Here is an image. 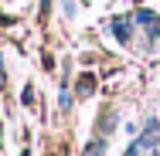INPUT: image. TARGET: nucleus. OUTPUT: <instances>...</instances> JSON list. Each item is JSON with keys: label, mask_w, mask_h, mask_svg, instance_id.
Listing matches in <instances>:
<instances>
[{"label": "nucleus", "mask_w": 160, "mask_h": 156, "mask_svg": "<svg viewBox=\"0 0 160 156\" xmlns=\"http://www.w3.org/2000/svg\"><path fill=\"white\" fill-rule=\"evenodd\" d=\"M112 34H116V41H129L133 21H129V17H116V21H112Z\"/></svg>", "instance_id": "nucleus-1"}, {"label": "nucleus", "mask_w": 160, "mask_h": 156, "mask_svg": "<svg viewBox=\"0 0 160 156\" xmlns=\"http://www.w3.org/2000/svg\"><path fill=\"white\" fill-rule=\"evenodd\" d=\"M102 153H106V139H96V143L85 149V156H102Z\"/></svg>", "instance_id": "nucleus-2"}, {"label": "nucleus", "mask_w": 160, "mask_h": 156, "mask_svg": "<svg viewBox=\"0 0 160 156\" xmlns=\"http://www.w3.org/2000/svg\"><path fill=\"white\" fill-rule=\"evenodd\" d=\"M62 3H65V14L72 17V14H75V0H62Z\"/></svg>", "instance_id": "nucleus-3"}]
</instances>
